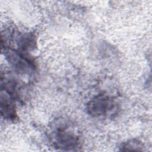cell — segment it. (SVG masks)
Here are the masks:
<instances>
[{
	"instance_id": "6da1fadb",
	"label": "cell",
	"mask_w": 152,
	"mask_h": 152,
	"mask_svg": "<svg viewBox=\"0 0 152 152\" xmlns=\"http://www.w3.org/2000/svg\"><path fill=\"white\" fill-rule=\"evenodd\" d=\"M50 138L54 147L62 150H72L79 147L80 144V137L74 126L64 121L55 124Z\"/></svg>"
},
{
	"instance_id": "7a4b0ae2",
	"label": "cell",
	"mask_w": 152,
	"mask_h": 152,
	"mask_svg": "<svg viewBox=\"0 0 152 152\" xmlns=\"http://www.w3.org/2000/svg\"><path fill=\"white\" fill-rule=\"evenodd\" d=\"M114 99L104 94H100L91 99L87 104V113L93 117L107 116L113 114L116 109Z\"/></svg>"
},
{
	"instance_id": "3957f363",
	"label": "cell",
	"mask_w": 152,
	"mask_h": 152,
	"mask_svg": "<svg viewBox=\"0 0 152 152\" xmlns=\"http://www.w3.org/2000/svg\"><path fill=\"white\" fill-rule=\"evenodd\" d=\"M4 52L7 61L18 73L28 74L35 70L34 62L25 53L11 48L5 49Z\"/></svg>"
},
{
	"instance_id": "277c9868",
	"label": "cell",
	"mask_w": 152,
	"mask_h": 152,
	"mask_svg": "<svg viewBox=\"0 0 152 152\" xmlns=\"http://www.w3.org/2000/svg\"><path fill=\"white\" fill-rule=\"evenodd\" d=\"M14 100L7 92L1 90L0 102L1 114L5 119L14 121L17 117Z\"/></svg>"
},
{
	"instance_id": "5b68a950",
	"label": "cell",
	"mask_w": 152,
	"mask_h": 152,
	"mask_svg": "<svg viewBox=\"0 0 152 152\" xmlns=\"http://www.w3.org/2000/svg\"><path fill=\"white\" fill-rule=\"evenodd\" d=\"M16 42L18 50L24 53L33 50L37 47L36 36L31 33L19 34L17 36Z\"/></svg>"
},
{
	"instance_id": "8992f818",
	"label": "cell",
	"mask_w": 152,
	"mask_h": 152,
	"mask_svg": "<svg viewBox=\"0 0 152 152\" xmlns=\"http://www.w3.org/2000/svg\"><path fill=\"white\" fill-rule=\"evenodd\" d=\"M122 150H142L143 145L137 140H132L125 142L122 146Z\"/></svg>"
}]
</instances>
